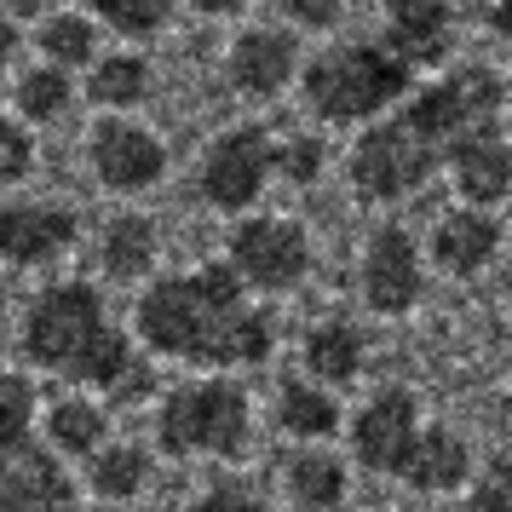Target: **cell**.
Listing matches in <instances>:
<instances>
[{
  "mask_svg": "<svg viewBox=\"0 0 512 512\" xmlns=\"http://www.w3.org/2000/svg\"><path fill=\"white\" fill-rule=\"evenodd\" d=\"M133 328L156 357H179V363L236 369L271 357V317L248 311L242 277L231 265H202L190 277H162L156 288H144Z\"/></svg>",
  "mask_w": 512,
  "mask_h": 512,
  "instance_id": "6da1fadb",
  "label": "cell"
},
{
  "mask_svg": "<svg viewBox=\"0 0 512 512\" xmlns=\"http://www.w3.org/2000/svg\"><path fill=\"white\" fill-rule=\"evenodd\" d=\"M24 351L35 369L75 380V386H104L110 397H144L150 369H144L127 334L110 323L93 282H58L24 317Z\"/></svg>",
  "mask_w": 512,
  "mask_h": 512,
  "instance_id": "7a4b0ae2",
  "label": "cell"
},
{
  "mask_svg": "<svg viewBox=\"0 0 512 512\" xmlns=\"http://www.w3.org/2000/svg\"><path fill=\"white\" fill-rule=\"evenodd\" d=\"M248 432H254V403L225 374L167 392L162 415H156V443L173 461H196V455L236 461V455H248Z\"/></svg>",
  "mask_w": 512,
  "mask_h": 512,
  "instance_id": "3957f363",
  "label": "cell"
},
{
  "mask_svg": "<svg viewBox=\"0 0 512 512\" xmlns=\"http://www.w3.org/2000/svg\"><path fill=\"white\" fill-rule=\"evenodd\" d=\"M409 64H397L386 47L351 41V47H328L311 70H305V98L311 110L328 121H363L386 110L392 98L409 93Z\"/></svg>",
  "mask_w": 512,
  "mask_h": 512,
  "instance_id": "277c9868",
  "label": "cell"
},
{
  "mask_svg": "<svg viewBox=\"0 0 512 512\" xmlns=\"http://www.w3.org/2000/svg\"><path fill=\"white\" fill-rule=\"evenodd\" d=\"M432 167H438V144H426L409 121L397 116L357 139V150H351V185L369 202H397V196L426 185Z\"/></svg>",
  "mask_w": 512,
  "mask_h": 512,
  "instance_id": "5b68a950",
  "label": "cell"
},
{
  "mask_svg": "<svg viewBox=\"0 0 512 512\" xmlns=\"http://www.w3.org/2000/svg\"><path fill=\"white\" fill-rule=\"evenodd\" d=\"M231 271L265 294H282L311 271V236L294 219H242L231 231Z\"/></svg>",
  "mask_w": 512,
  "mask_h": 512,
  "instance_id": "8992f818",
  "label": "cell"
},
{
  "mask_svg": "<svg viewBox=\"0 0 512 512\" xmlns=\"http://www.w3.org/2000/svg\"><path fill=\"white\" fill-rule=\"evenodd\" d=\"M265 179H271V139H265L259 127H231V133L213 139L196 185H202V196H208L213 208L242 213V208L259 202Z\"/></svg>",
  "mask_w": 512,
  "mask_h": 512,
  "instance_id": "52a82bcc",
  "label": "cell"
},
{
  "mask_svg": "<svg viewBox=\"0 0 512 512\" xmlns=\"http://www.w3.org/2000/svg\"><path fill=\"white\" fill-rule=\"evenodd\" d=\"M495 104H501L495 75H489V70H461V75H449V81H438V87H426V93L403 110V121H409L426 144H438V150H443L455 133L478 127Z\"/></svg>",
  "mask_w": 512,
  "mask_h": 512,
  "instance_id": "ba28073f",
  "label": "cell"
},
{
  "mask_svg": "<svg viewBox=\"0 0 512 512\" xmlns=\"http://www.w3.org/2000/svg\"><path fill=\"white\" fill-rule=\"evenodd\" d=\"M420 288H426V271H420V248L409 231H386L369 236V254H363V300L380 311V317H403L420 305Z\"/></svg>",
  "mask_w": 512,
  "mask_h": 512,
  "instance_id": "9c48e42d",
  "label": "cell"
},
{
  "mask_svg": "<svg viewBox=\"0 0 512 512\" xmlns=\"http://www.w3.org/2000/svg\"><path fill=\"white\" fill-rule=\"evenodd\" d=\"M93 173L104 190H121V196H139L167 173V150L156 133H144L133 121H104L93 133Z\"/></svg>",
  "mask_w": 512,
  "mask_h": 512,
  "instance_id": "30bf717a",
  "label": "cell"
},
{
  "mask_svg": "<svg viewBox=\"0 0 512 512\" xmlns=\"http://www.w3.org/2000/svg\"><path fill=\"white\" fill-rule=\"evenodd\" d=\"M415 432H420L415 392L386 386L363 415L351 420V455H357L363 472H397V461H403V449L415 443Z\"/></svg>",
  "mask_w": 512,
  "mask_h": 512,
  "instance_id": "8fae6325",
  "label": "cell"
},
{
  "mask_svg": "<svg viewBox=\"0 0 512 512\" xmlns=\"http://www.w3.org/2000/svg\"><path fill=\"white\" fill-rule=\"evenodd\" d=\"M0 512H75V484L52 449L18 443L0 455Z\"/></svg>",
  "mask_w": 512,
  "mask_h": 512,
  "instance_id": "7c38bea8",
  "label": "cell"
},
{
  "mask_svg": "<svg viewBox=\"0 0 512 512\" xmlns=\"http://www.w3.org/2000/svg\"><path fill=\"white\" fill-rule=\"evenodd\" d=\"M443 150H449V179H455V190H461L472 208H495V202H507V185H512L507 139H501L489 121L455 133Z\"/></svg>",
  "mask_w": 512,
  "mask_h": 512,
  "instance_id": "4fadbf2b",
  "label": "cell"
},
{
  "mask_svg": "<svg viewBox=\"0 0 512 512\" xmlns=\"http://www.w3.org/2000/svg\"><path fill=\"white\" fill-rule=\"evenodd\" d=\"M75 242V213L58 202H12L0 208V259L6 265H47Z\"/></svg>",
  "mask_w": 512,
  "mask_h": 512,
  "instance_id": "5bb4252c",
  "label": "cell"
},
{
  "mask_svg": "<svg viewBox=\"0 0 512 512\" xmlns=\"http://www.w3.org/2000/svg\"><path fill=\"white\" fill-rule=\"evenodd\" d=\"M225 75L242 98H271L294 81V35L282 29H248L236 35L231 58H225Z\"/></svg>",
  "mask_w": 512,
  "mask_h": 512,
  "instance_id": "9a60e30c",
  "label": "cell"
},
{
  "mask_svg": "<svg viewBox=\"0 0 512 512\" xmlns=\"http://www.w3.org/2000/svg\"><path fill=\"white\" fill-rule=\"evenodd\" d=\"M466 472H472V449H466L461 432H449V426H420L415 443L403 449V461H397V478L420 495H443V489L466 484Z\"/></svg>",
  "mask_w": 512,
  "mask_h": 512,
  "instance_id": "2e32d148",
  "label": "cell"
},
{
  "mask_svg": "<svg viewBox=\"0 0 512 512\" xmlns=\"http://www.w3.org/2000/svg\"><path fill=\"white\" fill-rule=\"evenodd\" d=\"M386 41L397 64H438L449 52V0H386Z\"/></svg>",
  "mask_w": 512,
  "mask_h": 512,
  "instance_id": "e0dca14e",
  "label": "cell"
},
{
  "mask_svg": "<svg viewBox=\"0 0 512 512\" xmlns=\"http://www.w3.org/2000/svg\"><path fill=\"white\" fill-rule=\"evenodd\" d=\"M495 254H501V225H495L484 208L449 213V219L438 225V236H432V259H438V271H449V277H461V282L478 277V271H489Z\"/></svg>",
  "mask_w": 512,
  "mask_h": 512,
  "instance_id": "ac0fdd59",
  "label": "cell"
},
{
  "mask_svg": "<svg viewBox=\"0 0 512 512\" xmlns=\"http://www.w3.org/2000/svg\"><path fill=\"white\" fill-rule=\"evenodd\" d=\"M305 369L311 380H323V386H351L357 374H363V334L351 323H317L305 334Z\"/></svg>",
  "mask_w": 512,
  "mask_h": 512,
  "instance_id": "d6986e66",
  "label": "cell"
},
{
  "mask_svg": "<svg viewBox=\"0 0 512 512\" xmlns=\"http://www.w3.org/2000/svg\"><path fill=\"white\" fill-rule=\"evenodd\" d=\"M282 484H288V495L300 501L305 512H334L340 501H346V461L340 455H328V449H305V455H294L288 461V472H282Z\"/></svg>",
  "mask_w": 512,
  "mask_h": 512,
  "instance_id": "ffe728a7",
  "label": "cell"
},
{
  "mask_svg": "<svg viewBox=\"0 0 512 512\" xmlns=\"http://www.w3.org/2000/svg\"><path fill=\"white\" fill-rule=\"evenodd\" d=\"M150 484V455L133 443H98L87 455V489L98 501H133Z\"/></svg>",
  "mask_w": 512,
  "mask_h": 512,
  "instance_id": "44dd1931",
  "label": "cell"
},
{
  "mask_svg": "<svg viewBox=\"0 0 512 512\" xmlns=\"http://www.w3.org/2000/svg\"><path fill=\"white\" fill-rule=\"evenodd\" d=\"M156 248H162V242H156V225L139 219V213H121L116 225L104 231V254L98 259H104V271L116 282H133L156 265Z\"/></svg>",
  "mask_w": 512,
  "mask_h": 512,
  "instance_id": "7402d4cb",
  "label": "cell"
},
{
  "mask_svg": "<svg viewBox=\"0 0 512 512\" xmlns=\"http://www.w3.org/2000/svg\"><path fill=\"white\" fill-rule=\"evenodd\" d=\"M110 438V420L98 403H81V397H64L47 409V443L52 455H93L98 443Z\"/></svg>",
  "mask_w": 512,
  "mask_h": 512,
  "instance_id": "603a6c76",
  "label": "cell"
},
{
  "mask_svg": "<svg viewBox=\"0 0 512 512\" xmlns=\"http://www.w3.org/2000/svg\"><path fill=\"white\" fill-rule=\"evenodd\" d=\"M277 420L288 438H328L340 426V403L317 386H305V380H288L277 397Z\"/></svg>",
  "mask_w": 512,
  "mask_h": 512,
  "instance_id": "cb8c5ba5",
  "label": "cell"
},
{
  "mask_svg": "<svg viewBox=\"0 0 512 512\" xmlns=\"http://www.w3.org/2000/svg\"><path fill=\"white\" fill-rule=\"evenodd\" d=\"M93 98L98 104H110V110H133L150 98V64L133 58V52H116V58H104L93 70Z\"/></svg>",
  "mask_w": 512,
  "mask_h": 512,
  "instance_id": "d4e9b609",
  "label": "cell"
},
{
  "mask_svg": "<svg viewBox=\"0 0 512 512\" xmlns=\"http://www.w3.org/2000/svg\"><path fill=\"white\" fill-rule=\"evenodd\" d=\"M93 24L81 18V12H58L41 24V52H47V64L58 70H81V64H93Z\"/></svg>",
  "mask_w": 512,
  "mask_h": 512,
  "instance_id": "484cf974",
  "label": "cell"
},
{
  "mask_svg": "<svg viewBox=\"0 0 512 512\" xmlns=\"http://www.w3.org/2000/svg\"><path fill=\"white\" fill-rule=\"evenodd\" d=\"M70 70H58V64H47V70H29L24 81H18V110H24L29 121H52L70 110Z\"/></svg>",
  "mask_w": 512,
  "mask_h": 512,
  "instance_id": "4316f807",
  "label": "cell"
},
{
  "mask_svg": "<svg viewBox=\"0 0 512 512\" xmlns=\"http://www.w3.org/2000/svg\"><path fill=\"white\" fill-rule=\"evenodd\" d=\"M29 420H35V386L24 374L0 369V455H12L18 443H29Z\"/></svg>",
  "mask_w": 512,
  "mask_h": 512,
  "instance_id": "83f0119b",
  "label": "cell"
},
{
  "mask_svg": "<svg viewBox=\"0 0 512 512\" xmlns=\"http://www.w3.org/2000/svg\"><path fill=\"white\" fill-rule=\"evenodd\" d=\"M87 12L121 35H156L173 12V0H87Z\"/></svg>",
  "mask_w": 512,
  "mask_h": 512,
  "instance_id": "f1b7e54d",
  "label": "cell"
},
{
  "mask_svg": "<svg viewBox=\"0 0 512 512\" xmlns=\"http://www.w3.org/2000/svg\"><path fill=\"white\" fill-rule=\"evenodd\" d=\"M271 173L294 179V185H317V179H323V144H317V139L271 144Z\"/></svg>",
  "mask_w": 512,
  "mask_h": 512,
  "instance_id": "f546056e",
  "label": "cell"
},
{
  "mask_svg": "<svg viewBox=\"0 0 512 512\" xmlns=\"http://www.w3.org/2000/svg\"><path fill=\"white\" fill-rule=\"evenodd\" d=\"M29 162H35V144H29V133L12 116H0V185H6V179H24Z\"/></svg>",
  "mask_w": 512,
  "mask_h": 512,
  "instance_id": "4dcf8cb0",
  "label": "cell"
},
{
  "mask_svg": "<svg viewBox=\"0 0 512 512\" xmlns=\"http://www.w3.org/2000/svg\"><path fill=\"white\" fill-rule=\"evenodd\" d=\"M190 512H259V495L248 484H236V478H225V484H213L202 501Z\"/></svg>",
  "mask_w": 512,
  "mask_h": 512,
  "instance_id": "1f68e13d",
  "label": "cell"
},
{
  "mask_svg": "<svg viewBox=\"0 0 512 512\" xmlns=\"http://www.w3.org/2000/svg\"><path fill=\"white\" fill-rule=\"evenodd\" d=\"M277 6L294 18V24H305V29H328L334 18H340V6H346V0H277Z\"/></svg>",
  "mask_w": 512,
  "mask_h": 512,
  "instance_id": "d6a6232c",
  "label": "cell"
},
{
  "mask_svg": "<svg viewBox=\"0 0 512 512\" xmlns=\"http://www.w3.org/2000/svg\"><path fill=\"white\" fill-rule=\"evenodd\" d=\"M472 512H507V466L495 461V478L472 489Z\"/></svg>",
  "mask_w": 512,
  "mask_h": 512,
  "instance_id": "836d02e7",
  "label": "cell"
},
{
  "mask_svg": "<svg viewBox=\"0 0 512 512\" xmlns=\"http://www.w3.org/2000/svg\"><path fill=\"white\" fill-rule=\"evenodd\" d=\"M12 52H18V29H12L6 18H0V70L12 64Z\"/></svg>",
  "mask_w": 512,
  "mask_h": 512,
  "instance_id": "e575fe53",
  "label": "cell"
},
{
  "mask_svg": "<svg viewBox=\"0 0 512 512\" xmlns=\"http://www.w3.org/2000/svg\"><path fill=\"white\" fill-rule=\"evenodd\" d=\"M196 12H213V18H225V12H242V0H185Z\"/></svg>",
  "mask_w": 512,
  "mask_h": 512,
  "instance_id": "d590c367",
  "label": "cell"
}]
</instances>
